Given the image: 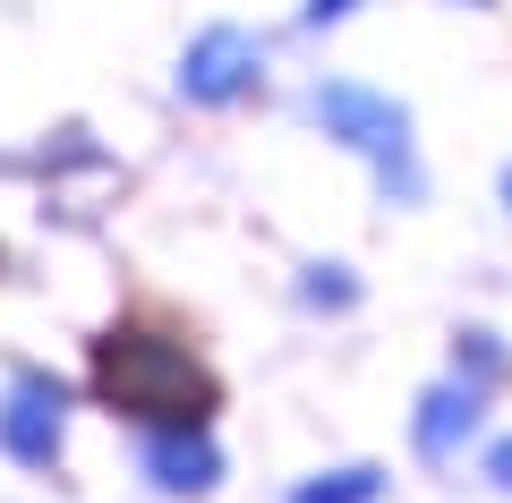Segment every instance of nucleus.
<instances>
[{
    "label": "nucleus",
    "mask_w": 512,
    "mask_h": 503,
    "mask_svg": "<svg viewBox=\"0 0 512 503\" xmlns=\"http://www.w3.org/2000/svg\"><path fill=\"white\" fill-rule=\"evenodd\" d=\"M470 427H478V384H444V393H427L419 452H427V461H444L453 444H470Z\"/></svg>",
    "instance_id": "nucleus-6"
},
{
    "label": "nucleus",
    "mask_w": 512,
    "mask_h": 503,
    "mask_svg": "<svg viewBox=\"0 0 512 503\" xmlns=\"http://www.w3.org/2000/svg\"><path fill=\"white\" fill-rule=\"evenodd\" d=\"M146 469H154V486H171V495H205L214 469H222V452L205 444V427H154L146 435Z\"/></svg>",
    "instance_id": "nucleus-5"
},
{
    "label": "nucleus",
    "mask_w": 512,
    "mask_h": 503,
    "mask_svg": "<svg viewBox=\"0 0 512 503\" xmlns=\"http://www.w3.org/2000/svg\"><path fill=\"white\" fill-rule=\"evenodd\" d=\"M60 410H69V393L43 367H18L9 393H0V452H18L26 469H43L60 452Z\"/></svg>",
    "instance_id": "nucleus-3"
},
{
    "label": "nucleus",
    "mask_w": 512,
    "mask_h": 503,
    "mask_svg": "<svg viewBox=\"0 0 512 503\" xmlns=\"http://www.w3.org/2000/svg\"><path fill=\"white\" fill-rule=\"evenodd\" d=\"M342 9H359V0H308V18L325 26V18H342Z\"/></svg>",
    "instance_id": "nucleus-9"
},
{
    "label": "nucleus",
    "mask_w": 512,
    "mask_h": 503,
    "mask_svg": "<svg viewBox=\"0 0 512 503\" xmlns=\"http://www.w3.org/2000/svg\"><path fill=\"white\" fill-rule=\"evenodd\" d=\"M487 469H495V486H512V435H504V444L487 452Z\"/></svg>",
    "instance_id": "nucleus-8"
},
{
    "label": "nucleus",
    "mask_w": 512,
    "mask_h": 503,
    "mask_svg": "<svg viewBox=\"0 0 512 503\" xmlns=\"http://www.w3.org/2000/svg\"><path fill=\"white\" fill-rule=\"evenodd\" d=\"M256 35L248 26H205L197 43H188V60H180V94L188 103H231V94H248L256 86Z\"/></svg>",
    "instance_id": "nucleus-4"
},
{
    "label": "nucleus",
    "mask_w": 512,
    "mask_h": 503,
    "mask_svg": "<svg viewBox=\"0 0 512 503\" xmlns=\"http://www.w3.org/2000/svg\"><path fill=\"white\" fill-rule=\"evenodd\" d=\"M94 393L111 410L146 418V427H205L214 418V376L188 342L146 333V324H111L94 342Z\"/></svg>",
    "instance_id": "nucleus-1"
},
{
    "label": "nucleus",
    "mask_w": 512,
    "mask_h": 503,
    "mask_svg": "<svg viewBox=\"0 0 512 503\" xmlns=\"http://www.w3.org/2000/svg\"><path fill=\"white\" fill-rule=\"evenodd\" d=\"M316 120L333 128L342 145H359L367 162L384 171V188L393 197H419V154H410V120L384 94H367V86H325L316 94Z\"/></svg>",
    "instance_id": "nucleus-2"
},
{
    "label": "nucleus",
    "mask_w": 512,
    "mask_h": 503,
    "mask_svg": "<svg viewBox=\"0 0 512 503\" xmlns=\"http://www.w3.org/2000/svg\"><path fill=\"white\" fill-rule=\"evenodd\" d=\"M504 205H512V171H504Z\"/></svg>",
    "instance_id": "nucleus-10"
},
{
    "label": "nucleus",
    "mask_w": 512,
    "mask_h": 503,
    "mask_svg": "<svg viewBox=\"0 0 512 503\" xmlns=\"http://www.w3.org/2000/svg\"><path fill=\"white\" fill-rule=\"evenodd\" d=\"M291 503H376V469H333V486H299Z\"/></svg>",
    "instance_id": "nucleus-7"
}]
</instances>
